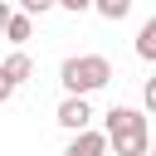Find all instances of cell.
<instances>
[{"label":"cell","mask_w":156,"mask_h":156,"mask_svg":"<svg viewBox=\"0 0 156 156\" xmlns=\"http://www.w3.org/2000/svg\"><path fill=\"white\" fill-rule=\"evenodd\" d=\"M107 141L117 156H151V127L141 107H107Z\"/></svg>","instance_id":"1"},{"label":"cell","mask_w":156,"mask_h":156,"mask_svg":"<svg viewBox=\"0 0 156 156\" xmlns=\"http://www.w3.org/2000/svg\"><path fill=\"white\" fill-rule=\"evenodd\" d=\"M58 83H63L68 98H88V93H98V88L112 83V58L107 54H73V58H63Z\"/></svg>","instance_id":"2"},{"label":"cell","mask_w":156,"mask_h":156,"mask_svg":"<svg viewBox=\"0 0 156 156\" xmlns=\"http://www.w3.org/2000/svg\"><path fill=\"white\" fill-rule=\"evenodd\" d=\"M54 117H58V127H68V132H88V127H93V102H88V98H63Z\"/></svg>","instance_id":"3"},{"label":"cell","mask_w":156,"mask_h":156,"mask_svg":"<svg viewBox=\"0 0 156 156\" xmlns=\"http://www.w3.org/2000/svg\"><path fill=\"white\" fill-rule=\"evenodd\" d=\"M107 151H112V141H107V132H98V127L73 132V141L63 146V156H107Z\"/></svg>","instance_id":"4"},{"label":"cell","mask_w":156,"mask_h":156,"mask_svg":"<svg viewBox=\"0 0 156 156\" xmlns=\"http://www.w3.org/2000/svg\"><path fill=\"white\" fill-rule=\"evenodd\" d=\"M136 58L156 63V15H151V20H141V29H136Z\"/></svg>","instance_id":"5"},{"label":"cell","mask_w":156,"mask_h":156,"mask_svg":"<svg viewBox=\"0 0 156 156\" xmlns=\"http://www.w3.org/2000/svg\"><path fill=\"white\" fill-rule=\"evenodd\" d=\"M0 68H5V73H10L15 83H29V73H34V58H29L24 49H15V54H10V58H5Z\"/></svg>","instance_id":"6"},{"label":"cell","mask_w":156,"mask_h":156,"mask_svg":"<svg viewBox=\"0 0 156 156\" xmlns=\"http://www.w3.org/2000/svg\"><path fill=\"white\" fill-rule=\"evenodd\" d=\"M29 34H34V15H24V10H20V15L10 20V29H5V39H10V44H24Z\"/></svg>","instance_id":"7"},{"label":"cell","mask_w":156,"mask_h":156,"mask_svg":"<svg viewBox=\"0 0 156 156\" xmlns=\"http://www.w3.org/2000/svg\"><path fill=\"white\" fill-rule=\"evenodd\" d=\"M93 10H98L102 20H112V24H117V20H127V15H132V0H93Z\"/></svg>","instance_id":"8"},{"label":"cell","mask_w":156,"mask_h":156,"mask_svg":"<svg viewBox=\"0 0 156 156\" xmlns=\"http://www.w3.org/2000/svg\"><path fill=\"white\" fill-rule=\"evenodd\" d=\"M54 5H58V0H20V10H24V15H49Z\"/></svg>","instance_id":"9"},{"label":"cell","mask_w":156,"mask_h":156,"mask_svg":"<svg viewBox=\"0 0 156 156\" xmlns=\"http://www.w3.org/2000/svg\"><path fill=\"white\" fill-rule=\"evenodd\" d=\"M15 88H20V83H15V78H10V73H5V68H0V107H5V102H10V98H15Z\"/></svg>","instance_id":"10"},{"label":"cell","mask_w":156,"mask_h":156,"mask_svg":"<svg viewBox=\"0 0 156 156\" xmlns=\"http://www.w3.org/2000/svg\"><path fill=\"white\" fill-rule=\"evenodd\" d=\"M141 102H146V112H156V73L146 78V88H141Z\"/></svg>","instance_id":"11"},{"label":"cell","mask_w":156,"mask_h":156,"mask_svg":"<svg viewBox=\"0 0 156 156\" xmlns=\"http://www.w3.org/2000/svg\"><path fill=\"white\" fill-rule=\"evenodd\" d=\"M58 10H73L78 15V10H93V0H58Z\"/></svg>","instance_id":"12"},{"label":"cell","mask_w":156,"mask_h":156,"mask_svg":"<svg viewBox=\"0 0 156 156\" xmlns=\"http://www.w3.org/2000/svg\"><path fill=\"white\" fill-rule=\"evenodd\" d=\"M10 20H15V10H10V0H0V34L10 29Z\"/></svg>","instance_id":"13"},{"label":"cell","mask_w":156,"mask_h":156,"mask_svg":"<svg viewBox=\"0 0 156 156\" xmlns=\"http://www.w3.org/2000/svg\"><path fill=\"white\" fill-rule=\"evenodd\" d=\"M151 156H156V141H151Z\"/></svg>","instance_id":"14"}]
</instances>
